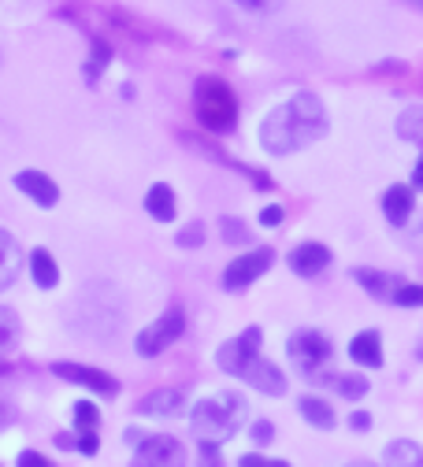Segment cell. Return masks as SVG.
<instances>
[{"mask_svg": "<svg viewBox=\"0 0 423 467\" xmlns=\"http://www.w3.org/2000/svg\"><path fill=\"white\" fill-rule=\"evenodd\" d=\"M246 386H253L257 393H264V397H282L286 389H290V379H286V371L279 368V364H271L268 357H253L249 364H246V371L238 375Z\"/></svg>", "mask_w": 423, "mask_h": 467, "instance_id": "cell-11", "label": "cell"}, {"mask_svg": "<svg viewBox=\"0 0 423 467\" xmlns=\"http://www.w3.org/2000/svg\"><path fill=\"white\" fill-rule=\"evenodd\" d=\"M416 193H423V152H419V160H416V167H412V182H408Z\"/></svg>", "mask_w": 423, "mask_h": 467, "instance_id": "cell-37", "label": "cell"}, {"mask_svg": "<svg viewBox=\"0 0 423 467\" xmlns=\"http://www.w3.org/2000/svg\"><path fill=\"white\" fill-rule=\"evenodd\" d=\"M111 64V45L104 41V37H93L90 41V60L82 64V71H86V82L90 86H97L100 82V71Z\"/></svg>", "mask_w": 423, "mask_h": 467, "instance_id": "cell-24", "label": "cell"}, {"mask_svg": "<svg viewBox=\"0 0 423 467\" xmlns=\"http://www.w3.org/2000/svg\"><path fill=\"white\" fill-rule=\"evenodd\" d=\"M246 423H249V400L241 393H234V389L201 397L190 408V431H194L197 441H219L223 445Z\"/></svg>", "mask_w": 423, "mask_h": 467, "instance_id": "cell-2", "label": "cell"}, {"mask_svg": "<svg viewBox=\"0 0 423 467\" xmlns=\"http://www.w3.org/2000/svg\"><path fill=\"white\" fill-rule=\"evenodd\" d=\"M134 463L138 467H174L186 463V445L171 434H145L134 445Z\"/></svg>", "mask_w": 423, "mask_h": 467, "instance_id": "cell-9", "label": "cell"}, {"mask_svg": "<svg viewBox=\"0 0 423 467\" xmlns=\"http://www.w3.org/2000/svg\"><path fill=\"white\" fill-rule=\"evenodd\" d=\"M19 337H23V323H19V316H16L8 305H0V353L16 348Z\"/></svg>", "mask_w": 423, "mask_h": 467, "instance_id": "cell-26", "label": "cell"}, {"mask_svg": "<svg viewBox=\"0 0 423 467\" xmlns=\"http://www.w3.org/2000/svg\"><path fill=\"white\" fill-rule=\"evenodd\" d=\"M56 449H75V427L71 434H56Z\"/></svg>", "mask_w": 423, "mask_h": 467, "instance_id": "cell-40", "label": "cell"}, {"mask_svg": "<svg viewBox=\"0 0 423 467\" xmlns=\"http://www.w3.org/2000/svg\"><path fill=\"white\" fill-rule=\"evenodd\" d=\"M416 357H419V360H423V341H419V345H416Z\"/></svg>", "mask_w": 423, "mask_h": 467, "instance_id": "cell-44", "label": "cell"}, {"mask_svg": "<svg viewBox=\"0 0 423 467\" xmlns=\"http://www.w3.org/2000/svg\"><path fill=\"white\" fill-rule=\"evenodd\" d=\"M12 186H16L26 201H34L37 208H56V204H59V186H56V179H52V174H45V171H37V167L16 171V174H12Z\"/></svg>", "mask_w": 423, "mask_h": 467, "instance_id": "cell-10", "label": "cell"}, {"mask_svg": "<svg viewBox=\"0 0 423 467\" xmlns=\"http://www.w3.org/2000/svg\"><path fill=\"white\" fill-rule=\"evenodd\" d=\"M52 375H56L59 382L82 386V389H90V393H97V397H104V400H111V397H119V393H123V382H119L115 375H108L104 368L71 364V360H56V364H52Z\"/></svg>", "mask_w": 423, "mask_h": 467, "instance_id": "cell-7", "label": "cell"}, {"mask_svg": "<svg viewBox=\"0 0 423 467\" xmlns=\"http://www.w3.org/2000/svg\"><path fill=\"white\" fill-rule=\"evenodd\" d=\"M183 334H186V308H183V305H171V308H164L149 327L138 330L134 348H138V357L153 360V357H164Z\"/></svg>", "mask_w": 423, "mask_h": 467, "instance_id": "cell-5", "label": "cell"}, {"mask_svg": "<svg viewBox=\"0 0 423 467\" xmlns=\"http://www.w3.org/2000/svg\"><path fill=\"white\" fill-rule=\"evenodd\" d=\"M390 301L397 305V308H423V285L419 282H397V289L390 294Z\"/></svg>", "mask_w": 423, "mask_h": 467, "instance_id": "cell-28", "label": "cell"}, {"mask_svg": "<svg viewBox=\"0 0 423 467\" xmlns=\"http://www.w3.org/2000/svg\"><path fill=\"white\" fill-rule=\"evenodd\" d=\"M205 238H208V226L201 219H194V223H186L183 230L174 234V245L183 253H197V249H205Z\"/></svg>", "mask_w": 423, "mask_h": 467, "instance_id": "cell-27", "label": "cell"}, {"mask_svg": "<svg viewBox=\"0 0 423 467\" xmlns=\"http://www.w3.org/2000/svg\"><path fill=\"white\" fill-rule=\"evenodd\" d=\"M345 353H349V360H353L356 368H372V371H379V368L386 364L383 334H379V330H360V334H353Z\"/></svg>", "mask_w": 423, "mask_h": 467, "instance_id": "cell-14", "label": "cell"}, {"mask_svg": "<svg viewBox=\"0 0 423 467\" xmlns=\"http://www.w3.org/2000/svg\"><path fill=\"white\" fill-rule=\"evenodd\" d=\"M16 463H19V467H48V456H41L37 449H23V452L16 456Z\"/></svg>", "mask_w": 423, "mask_h": 467, "instance_id": "cell-36", "label": "cell"}, {"mask_svg": "<svg viewBox=\"0 0 423 467\" xmlns=\"http://www.w3.org/2000/svg\"><path fill=\"white\" fill-rule=\"evenodd\" d=\"M219 449H223L219 441H201V445H197V452H201V463H208V467L223 463V452H219Z\"/></svg>", "mask_w": 423, "mask_h": 467, "instance_id": "cell-35", "label": "cell"}, {"mask_svg": "<svg viewBox=\"0 0 423 467\" xmlns=\"http://www.w3.org/2000/svg\"><path fill=\"white\" fill-rule=\"evenodd\" d=\"M145 212H149V219H156V223H171V219L178 215V197H174V190H171L167 182H153L149 193H145Z\"/></svg>", "mask_w": 423, "mask_h": 467, "instance_id": "cell-19", "label": "cell"}, {"mask_svg": "<svg viewBox=\"0 0 423 467\" xmlns=\"http://www.w3.org/2000/svg\"><path fill=\"white\" fill-rule=\"evenodd\" d=\"M71 423H75V431H97V427H100L97 404H93V400H75V408H71Z\"/></svg>", "mask_w": 423, "mask_h": 467, "instance_id": "cell-29", "label": "cell"}, {"mask_svg": "<svg viewBox=\"0 0 423 467\" xmlns=\"http://www.w3.org/2000/svg\"><path fill=\"white\" fill-rule=\"evenodd\" d=\"M219 238H223V245L246 249V245H253V230L246 226V219H238V215H223V219H219Z\"/></svg>", "mask_w": 423, "mask_h": 467, "instance_id": "cell-25", "label": "cell"}, {"mask_svg": "<svg viewBox=\"0 0 423 467\" xmlns=\"http://www.w3.org/2000/svg\"><path fill=\"white\" fill-rule=\"evenodd\" d=\"M238 467H286V460L264 456V452H249V456H238Z\"/></svg>", "mask_w": 423, "mask_h": 467, "instance_id": "cell-32", "label": "cell"}, {"mask_svg": "<svg viewBox=\"0 0 423 467\" xmlns=\"http://www.w3.org/2000/svg\"><path fill=\"white\" fill-rule=\"evenodd\" d=\"M249 434H253V441L264 449V445L275 441V423H271V420H253V423H249Z\"/></svg>", "mask_w": 423, "mask_h": 467, "instance_id": "cell-31", "label": "cell"}, {"mask_svg": "<svg viewBox=\"0 0 423 467\" xmlns=\"http://www.w3.org/2000/svg\"><path fill=\"white\" fill-rule=\"evenodd\" d=\"M0 375H5V368H0Z\"/></svg>", "mask_w": 423, "mask_h": 467, "instance_id": "cell-45", "label": "cell"}, {"mask_svg": "<svg viewBox=\"0 0 423 467\" xmlns=\"http://www.w3.org/2000/svg\"><path fill=\"white\" fill-rule=\"evenodd\" d=\"M134 412L149 416V420H174V416L186 412V393L183 389H153L138 400Z\"/></svg>", "mask_w": 423, "mask_h": 467, "instance_id": "cell-13", "label": "cell"}, {"mask_svg": "<svg viewBox=\"0 0 423 467\" xmlns=\"http://www.w3.org/2000/svg\"><path fill=\"white\" fill-rule=\"evenodd\" d=\"M238 93L223 75H197L194 82V119L201 123V130H208L212 138H227L238 130Z\"/></svg>", "mask_w": 423, "mask_h": 467, "instance_id": "cell-3", "label": "cell"}, {"mask_svg": "<svg viewBox=\"0 0 423 467\" xmlns=\"http://www.w3.org/2000/svg\"><path fill=\"white\" fill-rule=\"evenodd\" d=\"M12 416H16V412L8 408V400H0V431H5V427L12 423Z\"/></svg>", "mask_w": 423, "mask_h": 467, "instance_id": "cell-41", "label": "cell"}, {"mask_svg": "<svg viewBox=\"0 0 423 467\" xmlns=\"http://www.w3.org/2000/svg\"><path fill=\"white\" fill-rule=\"evenodd\" d=\"M119 97H123V100H134V86L123 82V86H119Z\"/></svg>", "mask_w": 423, "mask_h": 467, "instance_id": "cell-42", "label": "cell"}, {"mask_svg": "<svg viewBox=\"0 0 423 467\" xmlns=\"http://www.w3.org/2000/svg\"><path fill=\"white\" fill-rule=\"evenodd\" d=\"M260 348H264V327H246V330H241L238 337H230V341H223L219 348H216V364H219V371L223 375H241V371H246V364L260 353Z\"/></svg>", "mask_w": 423, "mask_h": 467, "instance_id": "cell-8", "label": "cell"}, {"mask_svg": "<svg viewBox=\"0 0 423 467\" xmlns=\"http://www.w3.org/2000/svg\"><path fill=\"white\" fill-rule=\"evenodd\" d=\"M405 5H412L416 12H423V0H405Z\"/></svg>", "mask_w": 423, "mask_h": 467, "instance_id": "cell-43", "label": "cell"}, {"mask_svg": "<svg viewBox=\"0 0 423 467\" xmlns=\"http://www.w3.org/2000/svg\"><path fill=\"white\" fill-rule=\"evenodd\" d=\"M19 271H23V249L16 242V234L0 226V294H8L16 285Z\"/></svg>", "mask_w": 423, "mask_h": 467, "instance_id": "cell-16", "label": "cell"}, {"mask_svg": "<svg viewBox=\"0 0 423 467\" xmlns=\"http://www.w3.org/2000/svg\"><path fill=\"white\" fill-rule=\"evenodd\" d=\"M334 357V345L323 330H312V327H301L286 337V360L297 368V375L305 379H316V382H327L331 375H323V368L331 364Z\"/></svg>", "mask_w": 423, "mask_h": 467, "instance_id": "cell-4", "label": "cell"}, {"mask_svg": "<svg viewBox=\"0 0 423 467\" xmlns=\"http://www.w3.org/2000/svg\"><path fill=\"white\" fill-rule=\"evenodd\" d=\"M142 438H145V431H138V427H127V431H123V441H127L131 449H134V445H138Z\"/></svg>", "mask_w": 423, "mask_h": 467, "instance_id": "cell-39", "label": "cell"}, {"mask_svg": "<svg viewBox=\"0 0 423 467\" xmlns=\"http://www.w3.org/2000/svg\"><path fill=\"white\" fill-rule=\"evenodd\" d=\"M75 452L79 456H97L100 452V434L97 431H75Z\"/></svg>", "mask_w": 423, "mask_h": 467, "instance_id": "cell-30", "label": "cell"}, {"mask_svg": "<svg viewBox=\"0 0 423 467\" xmlns=\"http://www.w3.org/2000/svg\"><path fill=\"white\" fill-rule=\"evenodd\" d=\"M234 5H238L241 12H253V16H260V12H264V0H234Z\"/></svg>", "mask_w": 423, "mask_h": 467, "instance_id": "cell-38", "label": "cell"}, {"mask_svg": "<svg viewBox=\"0 0 423 467\" xmlns=\"http://www.w3.org/2000/svg\"><path fill=\"white\" fill-rule=\"evenodd\" d=\"M353 278H356V285L365 289V294H372L375 301H390V294H394L397 282H401V275H390V271H379V267H356Z\"/></svg>", "mask_w": 423, "mask_h": 467, "instance_id": "cell-17", "label": "cell"}, {"mask_svg": "<svg viewBox=\"0 0 423 467\" xmlns=\"http://www.w3.org/2000/svg\"><path fill=\"white\" fill-rule=\"evenodd\" d=\"M30 278H34L37 289H56L59 285V264L45 245H37L30 253Z\"/></svg>", "mask_w": 423, "mask_h": 467, "instance_id": "cell-20", "label": "cell"}, {"mask_svg": "<svg viewBox=\"0 0 423 467\" xmlns=\"http://www.w3.org/2000/svg\"><path fill=\"white\" fill-rule=\"evenodd\" d=\"M327 386L342 397V400H365L368 397V389H372V382H368V375H360V371H342V375H331L327 379Z\"/></svg>", "mask_w": 423, "mask_h": 467, "instance_id": "cell-22", "label": "cell"}, {"mask_svg": "<svg viewBox=\"0 0 423 467\" xmlns=\"http://www.w3.org/2000/svg\"><path fill=\"white\" fill-rule=\"evenodd\" d=\"M379 460L390 463V467H423V445H416V441H408V438H394V441L383 449Z\"/></svg>", "mask_w": 423, "mask_h": 467, "instance_id": "cell-21", "label": "cell"}, {"mask_svg": "<svg viewBox=\"0 0 423 467\" xmlns=\"http://www.w3.org/2000/svg\"><path fill=\"white\" fill-rule=\"evenodd\" d=\"M397 138L423 149V104H408V108L397 115Z\"/></svg>", "mask_w": 423, "mask_h": 467, "instance_id": "cell-23", "label": "cell"}, {"mask_svg": "<svg viewBox=\"0 0 423 467\" xmlns=\"http://www.w3.org/2000/svg\"><path fill=\"white\" fill-rule=\"evenodd\" d=\"M297 412H301V420H305L309 427H316V431H334L338 427V412L331 408V400H323V397H301L297 400Z\"/></svg>", "mask_w": 423, "mask_h": 467, "instance_id": "cell-18", "label": "cell"}, {"mask_svg": "<svg viewBox=\"0 0 423 467\" xmlns=\"http://www.w3.org/2000/svg\"><path fill=\"white\" fill-rule=\"evenodd\" d=\"M275 249L271 245H253V249H246L241 256H234L227 267H223V275H219V285L227 289V294H241V289H249L253 282H260L271 267H275Z\"/></svg>", "mask_w": 423, "mask_h": 467, "instance_id": "cell-6", "label": "cell"}, {"mask_svg": "<svg viewBox=\"0 0 423 467\" xmlns=\"http://www.w3.org/2000/svg\"><path fill=\"white\" fill-rule=\"evenodd\" d=\"M327 130H331V115H327L323 100L309 89H301L264 115L260 149L268 156H293V152H305L316 141H323Z\"/></svg>", "mask_w": 423, "mask_h": 467, "instance_id": "cell-1", "label": "cell"}, {"mask_svg": "<svg viewBox=\"0 0 423 467\" xmlns=\"http://www.w3.org/2000/svg\"><path fill=\"white\" fill-rule=\"evenodd\" d=\"M345 427H349L353 434H368V431L375 427V420H372V412H353V416L345 420Z\"/></svg>", "mask_w": 423, "mask_h": 467, "instance_id": "cell-34", "label": "cell"}, {"mask_svg": "<svg viewBox=\"0 0 423 467\" xmlns=\"http://www.w3.org/2000/svg\"><path fill=\"white\" fill-rule=\"evenodd\" d=\"M412 212H416V190L412 186H401V182L386 186V193H383V215H386V223L390 226H408Z\"/></svg>", "mask_w": 423, "mask_h": 467, "instance_id": "cell-15", "label": "cell"}, {"mask_svg": "<svg viewBox=\"0 0 423 467\" xmlns=\"http://www.w3.org/2000/svg\"><path fill=\"white\" fill-rule=\"evenodd\" d=\"M260 226L264 230H275V226H282V219H286V208L282 204H268V208H260Z\"/></svg>", "mask_w": 423, "mask_h": 467, "instance_id": "cell-33", "label": "cell"}, {"mask_svg": "<svg viewBox=\"0 0 423 467\" xmlns=\"http://www.w3.org/2000/svg\"><path fill=\"white\" fill-rule=\"evenodd\" d=\"M331 260H334V253H331L323 242H305V245L290 249L286 267H290L297 278H320V275L331 267Z\"/></svg>", "mask_w": 423, "mask_h": 467, "instance_id": "cell-12", "label": "cell"}]
</instances>
